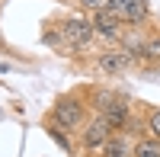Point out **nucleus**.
Segmentation results:
<instances>
[{
    "mask_svg": "<svg viewBox=\"0 0 160 157\" xmlns=\"http://www.w3.org/2000/svg\"><path fill=\"white\" fill-rule=\"evenodd\" d=\"M93 35H96V29H93L90 19H80V16H68L61 23V42L71 45L77 51H83L93 45Z\"/></svg>",
    "mask_w": 160,
    "mask_h": 157,
    "instance_id": "nucleus-1",
    "label": "nucleus"
},
{
    "mask_svg": "<svg viewBox=\"0 0 160 157\" xmlns=\"http://www.w3.org/2000/svg\"><path fill=\"white\" fill-rule=\"evenodd\" d=\"M51 122L58 128H80L83 125V103L77 96H58L55 109H51Z\"/></svg>",
    "mask_w": 160,
    "mask_h": 157,
    "instance_id": "nucleus-2",
    "label": "nucleus"
},
{
    "mask_svg": "<svg viewBox=\"0 0 160 157\" xmlns=\"http://www.w3.org/2000/svg\"><path fill=\"white\" fill-rule=\"evenodd\" d=\"M106 13H112L118 23H144L148 19V0H106Z\"/></svg>",
    "mask_w": 160,
    "mask_h": 157,
    "instance_id": "nucleus-3",
    "label": "nucleus"
},
{
    "mask_svg": "<svg viewBox=\"0 0 160 157\" xmlns=\"http://www.w3.org/2000/svg\"><path fill=\"white\" fill-rule=\"evenodd\" d=\"M90 23H93V29H96L99 38H106V42H122V26H118V19L112 16V13L96 10Z\"/></svg>",
    "mask_w": 160,
    "mask_h": 157,
    "instance_id": "nucleus-4",
    "label": "nucleus"
},
{
    "mask_svg": "<svg viewBox=\"0 0 160 157\" xmlns=\"http://www.w3.org/2000/svg\"><path fill=\"white\" fill-rule=\"evenodd\" d=\"M109 132H112V125L106 122L102 115H99V119H93V122L83 128V148H90V151H93V148H102L106 141L112 138Z\"/></svg>",
    "mask_w": 160,
    "mask_h": 157,
    "instance_id": "nucleus-5",
    "label": "nucleus"
},
{
    "mask_svg": "<svg viewBox=\"0 0 160 157\" xmlns=\"http://www.w3.org/2000/svg\"><path fill=\"white\" fill-rule=\"evenodd\" d=\"M131 61H135V58H131L125 48L122 51H102V55H99V71H106V74H122Z\"/></svg>",
    "mask_w": 160,
    "mask_h": 157,
    "instance_id": "nucleus-6",
    "label": "nucleus"
},
{
    "mask_svg": "<svg viewBox=\"0 0 160 157\" xmlns=\"http://www.w3.org/2000/svg\"><path fill=\"white\" fill-rule=\"evenodd\" d=\"M102 119L109 122L112 128H125V125H128V119H131V109H128V103H125L122 96H115V99L109 103V106H106Z\"/></svg>",
    "mask_w": 160,
    "mask_h": 157,
    "instance_id": "nucleus-7",
    "label": "nucleus"
},
{
    "mask_svg": "<svg viewBox=\"0 0 160 157\" xmlns=\"http://www.w3.org/2000/svg\"><path fill=\"white\" fill-rule=\"evenodd\" d=\"M102 157H135V148L128 144L125 135H118V138H109L102 144Z\"/></svg>",
    "mask_w": 160,
    "mask_h": 157,
    "instance_id": "nucleus-8",
    "label": "nucleus"
},
{
    "mask_svg": "<svg viewBox=\"0 0 160 157\" xmlns=\"http://www.w3.org/2000/svg\"><path fill=\"white\" fill-rule=\"evenodd\" d=\"M135 157H160V138H141L135 144Z\"/></svg>",
    "mask_w": 160,
    "mask_h": 157,
    "instance_id": "nucleus-9",
    "label": "nucleus"
},
{
    "mask_svg": "<svg viewBox=\"0 0 160 157\" xmlns=\"http://www.w3.org/2000/svg\"><path fill=\"white\" fill-rule=\"evenodd\" d=\"M48 132H51V138H55V141H58V144H61L64 151L71 154V148H74V144H71V135H64V132H61V128H58L55 122H51V128H48Z\"/></svg>",
    "mask_w": 160,
    "mask_h": 157,
    "instance_id": "nucleus-10",
    "label": "nucleus"
},
{
    "mask_svg": "<svg viewBox=\"0 0 160 157\" xmlns=\"http://www.w3.org/2000/svg\"><path fill=\"white\" fill-rule=\"evenodd\" d=\"M144 61H160V35L144 45Z\"/></svg>",
    "mask_w": 160,
    "mask_h": 157,
    "instance_id": "nucleus-11",
    "label": "nucleus"
},
{
    "mask_svg": "<svg viewBox=\"0 0 160 157\" xmlns=\"http://www.w3.org/2000/svg\"><path fill=\"white\" fill-rule=\"evenodd\" d=\"M112 99H115V93H109V90H99V93H96V109L106 112V106H109Z\"/></svg>",
    "mask_w": 160,
    "mask_h": 157,
    "instance_id": "nucleus-12",
    "label": "nucleus"
},
{
    "mask_svg": "<svg viewBox=\"0 0 160 157\" xmlns=\"http://www.w3.org/2000/svg\"><path fill=\"white\" fill-rule=\"evenodd\" d=\"M80 3H83L87 10H93V13H96V10H106V0H80Z\"/></svg>",
    "mask_w": 160,
    "mask_h": 157,
    "instance_id": "nucleus-13",
    "label": "nucleus"
},
{
    "mask_svg": "<svg viewBox=\"0 0 160 157\" xmlns=\"http://www.w3.org/2000/svg\"><path fill=\"white\" fill-rule=\"evenodd\" d=\"M151 132H154V138H160V109L151 115Z\"/></svg>",
    "mask_w": 160,
    "mask_h": 157,
    "instance_id": "nucleus-14",
    "label": "nucleus"
}]
</instances>
